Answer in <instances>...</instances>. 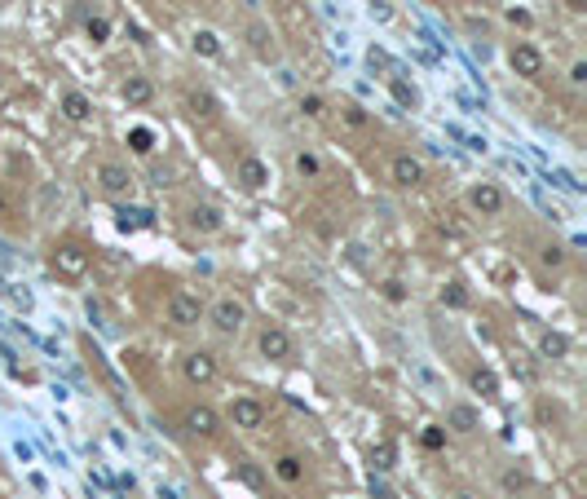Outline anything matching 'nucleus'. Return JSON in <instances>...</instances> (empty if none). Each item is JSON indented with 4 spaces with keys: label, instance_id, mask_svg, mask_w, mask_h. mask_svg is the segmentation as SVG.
Here are the masks:
<instances>
[{
    "label": "nucleus",
    "instance_id": "obj_1",
    "mask_svg": "<svg viewBox=\"0 0 587 499\" xmlns=\"http://www.w3.org/2000/svg\"><path fill=\"white\" fill-rule=\"evenodd\" d=\"M49 270L67 283H80L93 270V248L84 239H58L49 243Z\"/></svg>",
    "mask_w": 587,
    "mask_h": 499
},
{
    "label": "nucleus",
    "instance_id": "obj_2",
    "mask_svg": "<svg viewBox=\"0 0 587 499\" xmlns=\"http://www.w3.org/2000/svg\"><path fill=\"white\" fill-rule=\"evenodd\" d=\"M204 323L221 336V341H234V336H243V327H248V301L234 296V292H221L204 310Z\"/></svg>",
    "mask_w": 587,
    "mask_h": 499
},
{
    "label": "nucleus",
    "instance_id": "obj_3",
    "mask_svg": "<svg viewBox=\"0 0 587 499\" xmlns=\"http://www.w3.org/2000/svg\"><path fill=\"white\" fill-rule=\"evenodd\" d=\"M204 296L190 292V288H173L164 301V323L173 327V332H195L199 323H204Z\"/></svg>",
    "mask_w": 587,
    "mask_h": 499
},
{
    "label": "nucleus",
    "instance_id": "obj_4",
    "mask_svg": "<svg viewBox=\"0 0 587 499\" xmlns=\"http://www.w3.org/2000/svg\"><path fill=\"white\" fill-rule=\"evenodd\" d=\"M177 371H181V380H186L190 389H208V385H217L221 380V363H217L212 349H186V354L177 358Z\"/></svg>",
    "mask_w": 587,
    "mask_h": 499
},
{
    "label": "nucleus",
    "instance_id": "obj_5",
    "mask_svg": "<svg viewBox=\"0 0 587 499\" xmlns=\"http://www.w3.org/2000/svg\"><path fill=\"white\" fill-rule=\"evenodd\" d=\"M181 429L195 442H217L221 433H226V420H221V411L208 407V402H190V407L181 411Z\"/></svg>",
    "mask_w": 587,
    "mask_h": 499
},
{
    "label": "nucleus",
    "instance_id": "obj_6",
    "mask_svg": "<svg viewBox=\"0 0 587 499\" xmlns=\"http://www.w3.org/2000/svg\"><path fill=\"white\" fill-rule=\"evenodd\" d=\"M226 424H234L239 433H261L265 429V420H270V407H265L256 394H234L230 398V407H226V416H221Z\"/></svg>",
    "mask_w": 587,
    "mask_h": 499
},
{
    "label": "nucleus",
    "instance_id": "obj_7",
    "mask_svg": "<svg viewBox=\"0 0 587 499\" xmlns=\"http://www.w3.org/2000/svg\"><path fill=\"white\" fill-rule=\"evenodd\" d=\"M93 182H98V190L106 199H115V204L137 190V177L128 173V164H120V159H102V164L93 168Z\"/></svg>",
    "mask_w": 587,
    "mask_h": 499
},
{
    "label": "nucleus",
    "instance_id": "obj_8",
    "mask_svg": "<svg viewBox=\"0 0 587 499\" xmlns=\"http://www.w3.org/2000/svg\"><path fill=\"white\" fill-rule=\"evenodd\" d=\"M256 354H261L265 363H292L296 358L292 332H287L283 323H261V332H256Z\"/></svg>",
    "mask_w": 587,
    "mask_h": 499
},
{
    "label": "nucleus",
    "instance_id": "obj_9",
    "mask_svg": "<svg viewBox=\"0 0 587 499\" xmlns=\"http://www.w3.org/2000/svg\"><path fill=\"white\" fill-rule=\"evenodd\" d=\"M464 204H468L473 217H504L508 195H504V186L499 182H473L464 190Z\"/></svg>",
    "mask_w": 587,
    "mask_h": 499
},
{
    "label": "nucleus",
    "instance_id": "obj_10",
    "mask_svg": "<svg viewBox=\"0 0 587 499\" xmlns=\"http://www.w3.org/2000/svg\"><path fill=\"white\" fill-rule=\"evenodd\" d=\"M508 67L517 71L521 80H543L548 58H543V49L530 45V40H512V45H508Z\"/></svg>",
    "mask_w": 587,
    "mask_h": 499
},
{
    "label": "nucleus",
    "instance_id": "obj_11",
    "mask_svg": "<svg viewBox=\"0 0 587 499\" xmlns=\"http://www.w3.org/2000/svg\"><path fill=\"white\" fill-rule=\"evenodd\" d=\"M389 182L398 186V190H420L424 182H429V168H424V159H420V155L398 151V155L389 159Z\"/></svg>",
    "mask_w": 587,
    "mask_h": 499
},
{
    "label": "nucleus",
    "instance_id": "obj_12",
    "mask_svg": "<svg viewBox=\"0 0 587 499\" xmlns=\"http://www.w3.org/2000/svg\"><path fill=\"white\" fill-rule=\"evenodd\" d=\"M270 473L279 477L283 486H301L305 477H309V460H305L301 451H279V455L270 460Z\"/></svg>",
    "mask_w": 587,
    "mask_h": 499
},
{
    "label": "nucleus",
    "instance_id": "obj_13",
    "mask_svg": "<svg viewBox=\"0 0 587 499\" xmlns=\"http://www.w3.org/2000/svg\"><path fill=\"white\" fill-rule=\"evenodd\" d=\"M234 182L248 190V195H256V190L270 186V164H265V159H256V155H243L239 168H234Z\"/></svg>",
    "mask_w": 587,
    "mask_h": 499
},
{
    "label": "nucleus",
    "instance_id": "obj_14",
    "mask_svg": "<svg viewBox=\"0 0 587 499\" xmlns=\"http://www.w3.org/2000/svg\"><path fill=\"white\" fill-rule=\"evenodd\" d=\"M323 155L314 151V146H296L292 151V177L296 182H323Z\"/></svg>",
    "mask_w": 587,
    "mask_h": 499
},
{
    "label": "nucleus",
    "instance_id": "obj_15",
    "mask_svg": "<svg viewBox=\"0 0 587 499\" xmlns=\"http://www.w3.org/2000/svg\"><path fill=\"white\" fill-rule=\"evenodd\" d=\"M58 111H62V120H71V124H89L93 120V98L84 89H62Z\"/></svg>",
    "mask_w": 587,
    "mask_h": 499
},
{
    "label": "nucleus",
    "instance_id": "obj_16",
    "mask_svg": "<svg viewBox=\"0 0 587 499\" xmlns=\"http://www.w3.org/2000/svg\"><path fill=\"white\" fill-rule=\"evenodd\" d=\"M186 115H190V120H199V124L221 120L217 93H212V89H190V93H186Z\"/></svg>",
    "mask_w": 587,
    "mask_h": 499
},
{
    "label": "nucleus",
    "instance_id": "obj_17",
    "mask_svg": "<svg viewBox=\"0 0 587 499\" xmlns=\"http://www.w3.org/2000/svg\"><path fill=\"white\" fill-rule=\"evenodd\" d=\"M120 98L133 106V111H146V106L155 102V80H151V76H124Z\"/></svg>",
    "mask_w": 587,
    "mask_h": 499
},
{
    "label": "nucleus",
    "instance_id": "obj_18",
    "mask_svg": "<svg viewBox=\"0 0 587 499\" xmlns=\"http://www.w3.org/2000/svg\"><path fill=\"white\" fill-rule=\"evenodd\" d=\"M186 226L195 230V235H221V226H226V217H221L212 204H190L186 208Z\"/></svg>",
    "mask_w": 587,
    "mask_h": 499
},
{
    "label": "nucleus",
    "instance_id": "obj_19",
    "mask_svg": "<svg viewBox=\"0 0 587 499\" xmlns=\"http://www.w3.org/2000/svg\"><path fill=\"white\" fill-rule=\"evenodd\" d=\"M248 45L256 53V62H265V67H270V62H279V36H274L265 23H252L248 27Z\"/></svg>",
    "mask_w": 587,
    "mask_h": 499
},
{
    "label": "nucleus",
    "instance_id": "obj_20",
    "mask_svg": "<svg viewBox=\"0 0 587 499\" xmlns=\"http://www.w3.org/2000/svg\"><path fill=\"white\" fill-rule=\"evenodd\" d=\"M336 120H340V129H349V133H367V124H371V115H367V106H358V102H349V98H340L336 106Z\"/></svg>",
    "mask_w": 587,
    "mask_h": 499
},
{
    "label": "nucleus",
    "instance_id": "obj_21",
    "mask_svg": "<svg viewBox=\"0 0 587 499\" xmlns=\"http://www.w3.org/2000/svg\"><path fill=\"white\" fill-rule=\"evenodd\" d=\"M446 429L477 433L482 429V416H477V407H468V402H451V407H446Z\"/></svg>",
    "mask_w": 587,
    "mask_h": 499
},
{
    "label": "nucleus",
    "instance_id": "obj_22",
    "mask_svg": "<svg viewBox=\"0 0 587 499\" xmlns=\"http://www.w3.org/2000/svg\"><path fill=\"white\" fill-rule=\"evenodd\" d=\"M190 49H195L199 58H208V62H217L221 53H226V45H221V36L212 27H199L195 36H190Z\"/></svg>",
    "mask_w": 587,
    "mask_h": 499
},
{
    "label": "nucleus",
    "instance_id": "obj_23",
    "mask_svg": "<svg viewBox=\"0 0 587 499\" xmlns=\"http://www.w3.org/2000/svg\"><path fill=\"white\" fill-rule=\"evenodd\" d=\"M468 389L490 402V398H499V376L490 367H468Z\"/></svg>",
    "mask_w": 587,
    "mask_h": 499
},
{
    "label": "nucleus",
    "instance_id": "obj_24",
    "mask_svg": "<svg viewBox=\"0 0 587 499\" xmlns=\"http://www.w3.org/2000/svg\"><path fill=\"white\" fill-rule=\"evenodd\" d=\"M539 354L552 358V363L570 358V336H565V332H543V336H539Z\"/></svg>",
    "mask_w": 587,
    "mask_h": 499
},
{
    "label": "nucleus",
    "instance_id": "obj_25",
    "mask_svg": "<svg viewBox=\"0 0 587 499\" xmlns=\"http://www.w3.org/2000/svg\"><path fill=\"white\" fill-rule=\"evenodd\" d=\"M128 151L133 155H155V129H146V124H137V129H128Z\"/></svg>",
    "mask_w": 587,
    "mask_h": 499
},
{
    "label": "nucleus",
    "instance_id": "obj_26",
    "mask_svg": "<svg viewBox=\"0 0 587 499\" xmlns=\"http://www.w3.org/2000/svg\"><path fill=\"white\" fill-rule=\"evenodd\" d=\"M565 261H570V252H565L561 248V243H539V265H543V270H552V274H557V270H565Z\"/></svg>",
    "mask_w": 587,
    "mask_h": 499
},
{
    "label": "nucleus",
    "instance_id": "obj_27",
    "mask_svg": "<svg viewBox=\"0 0 587 499\" xmlns=\"http://www.w3.org/2000/svg\"><path fill=\"white\" fill-rule=\"evenodd\" d=\"M389 93H393V102L407 106V111H415V106H420V93H415V84H407L402 76H389Z\"/></svg>",
    "mask_w": 587,
    "mask_h": 499
},
{
    "label": "nucleus",
    "instance_id": "obj_28",
    "mask_svg": "<svg viewBox=\"0 0 587 499\" xmlns=\"http://www.w3.org/2000/svg\"><path fill=\"white\" fill-rule=\"evenodd\" d=\"M437 301H442L446 310H468V292H464V283H460V279L442 283V292H437Z\"/></svg>",
    "mask_w": 587,
    "mask_h": 499
},
{
    "label": "nucleus",
    "instance_id": "obj_29",
    "mask_svg": "<svg viewBox=\"0 0 587 499\" xmlns=\"http://www.w3.org/2000/svg\"><path fill=\"white\" fill-rule=\"evenodd\" d=\"M327 111H332V102H327L323 93H305V98H301V115H305V120H323Z\"/></svg>",
    "mask_w": 587,
    "mask_h": 499
},
{
    "label": "nucleus",
    "instance_id": "obj_30",
    "mask_svg": "<svg viewBox=\"0 0 587 499\" xmlns=\"http://www.w3.org/2000/svg\"><path fill=\"white\" fill-rule=\"evenodd\" d=\"M84 36H89L93 45H106V40H111V23H106L102 14H89L84 18Z\"/></svg>",
    "mask_w": 587,
    "mask_h": 499
},
{
    "label": "nucleus",
    "instance_id": "obj_31",
    "mask_svg": "<svg viewBox=\"0 0 587 499\" xmlns=\"http://www.w3.org/2000/svg\"><path fill=\"white\" fill-rule=\"evenodd\" d=\"M393 460H398L393 442H376V447H371V469H376V473H389V469H393Z\"/></svg>",
    "mask_w": 587,
    "mask_h": 499
},
{
    "label": "nucleus",
    "instance_id": "obj_32",
    "mask_svg": "<svg viewBox=\"0 0 587 499\" xmlns=\"http://www.w3.org/2000/svg\"><path fill=\"white\" fill-rule=\"evenodd\" d=\"M151 217L155 212H146V208H120V230H146Z\"/></svg>",
    "mask_w": 587,
    "mask_h": 499
},
{
    "label": "nucleus",
    "instance_id": "obj_33",
    "mask_svg": "<svg viewBox=\"0 0 587 499\" xmlns=\"http://www.w3.org/2000/svg\"><path fill=\"white\" fill-rule=\"evenodd\" d=\"M499 486H504L508 495H521V491H526V486H530V473L512 464V469H504V477H499Z\"/></svg>",
    "mask_w": 587,
    "mask_h": 499
},
{
    "label": "nucleus",
    "instance_id": "obj_34",
    "mask_svg": "<svg viewBox=\"0 0 587 499\" xmlns=\"http://www.w3.org/2000/svg\"><path fill=\"white\" fill-rule=\"evenodd\" d=\"M565 84H570L574 93H583V89H587V62H583V58H574V62H570V71H565Z\"/></svg>",
    "mask_w": 587,
    "mask_h": 499
},
{
    "label": "nucleus",
    "instance_id": "obj_35",
    "mask_svg": "<svg viewBox=\"0 0 587 499\" xmlns=\"http://www.w3.org/2000/svg\"><path fill=\"white\" fill-rule=\"evenodd\" d=\"M380 296H384V301H393V305H402V301H407V283H402V279H384L380 283Z\"/></svg>",
    "mask_w": 587,
    "mask_h": 499
},
{
    "label": "nucleus",
    "instance_id": "obj_36",
    "mask_svg": "<svg viewBox=\"0 0 587 499\" xmlns=\"http://www.w3.org/2000/svg\"><path fill=\"white\" fill-rule=\"evenodd\" d=\"M420 442H424L429 451H442V447H446V429H437V424H429V429L420 433Z\"/></svg>",
    "mask_w": 587,
    "mask_h": 499
},
{
    "label": "nucleus",
    "instance_id": "obj_37",
    "mask_svg": "<svg viewBox=\"0 0 587 499\" xmlns=\"http://www.w3.org/2000/svg\"><path fill=\"white\" fill-rule=\"evenodd\" d=\"M367 67L371 71H389L393 62H389V53H384V49H367Z\"/></svg>",
    "mask_w": 587,
    "mask_h": 499
},
{
    "label": "nucleus",
    "instance_id": "obj_38",
    "mask_svg": "<svg viewBox=\"0 0 587 499\" xmlns=\"http://www.w3.org/2000/svg\"><path fill=\"white\" fill-rule=\"evenodd\" d=\"M14 195H9V190L5 186H0V221H14Z\"/></svg>",
    "mask_w": 587,
    "mask_h": 499
},
{
    "label": "nucleus",
    "instance_id": "obj_39",
    "mask_svg": "<svg viewBox=\"0 0 587 499\" xmlns=\"http://www.w3.org/2000/svg\"><path fill=\"white\" fill-rule=\"evenodd\" d=\"M371 18H380V23H389V18H393L389 0H371Z\"/></svg>",
    "mask_w": 587,
    "mask_h": 499
},
{
    "label": "nucleus",
    "instance_id": "obj_40",
    "mask_svg": "<svg viewBox=\"0 0 587 499\" xmlns=\"http://www.w3.org/2000/svg\"><path fill=\"white\" fill-rule=\"evenodd\" d=\"M504 18H508V23H512V27H530V14H526V9H517V5H512V9H508V14H504Z\"/></svg>",
    "mask_w": 587,
    "mask_h": 499
},
{
    "label": "nucleus",
    "instance_id": "obj_41",
    "mask_svg": "<svg viewBox=\"0 0 587 499\" xmlns=\"http://www.w3.org/2000/svg\"><path fill=\"white\" fill-rule=\"evenodd\" d=\"M565 14H570V18H587V0H565Z\"/></svg>",
    "mask_w": 587,
    "mask_h": 499
},
{
    "label": "nucleus",
    "instance_id": "obj_42",
    "mask_svg": "<svg viewBox=\"0 0 587 499\" xmlns=\"http://www.w3.org/2000/svg\"><path fill=\"white\" fill-rule=\"evenodd\" d=\"M371 495H376V499H393V491L384 482H376V477H371Z\"/></svg>",
    "mask_w": 587,
    "mask_h": 499
},
{
    "label": "nucleus",
    "instance_id": "obj_43",
    "mask_svg": "<svg viewBox=\"0 0 587 499\" xmlns=\"http://www.w3.org/2000/svg\"><path fill=\"white\" fill-rule=\"evenodd\" d=\"M265 5H270V9H283V5H287V0H265Z\"/></svg>",
    "mask_w": 587,
    "mask_h": 499
},
{
    "label": "nucleus",
    "instance_id": "obj_44",
    "mask_svg": "<svg viewBox=\"0 0 587 499\" xmlns=\"http://www.w3.org/2000/svg\"><path fill=\"white\" fill-rule=\"evenodd\" d=\"M451 499H477V495H468V491H460V495H451Z\"/></svg>",
    "mask_w": 587,
    "mask_h": 499
}]
</instances>
